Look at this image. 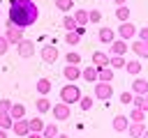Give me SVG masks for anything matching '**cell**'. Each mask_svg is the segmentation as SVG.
Masks as SVG:
<instances>
[{"instance_id": "obj_7", "label": "cell", "mask_w": 148, "mask_h": 138, "mask_svg": "<svg viewBox=\"0 0 148 138\" xmlns=\"http://www.w3.org/2000/svg\"><path fill=\"white\" fill-rule=\"evenodd\" d=\"M35 41L32 39H21L18 44H16V53H18V57H32L35 55Z\"/></svg>"}, {"instance_id": "obj_1", "label": "cell", "mask_w": 148, "mask_h": 138, "mask_svg": "<svg viewBox=\"0 0 148 138\" xmlns=\"http://www.w3.org/2000/svg\"><path fill=\"white\" fill-rule=\"evenodd\" d=\"M9 23L16 28H30L39 21V7L32 0H12L9 2V14H7Z\"/></svg>"}, {"instance_id": "obj_17", "label": "cell", "mask_w": 148, "mask_h": 138, "mask_svg": "<svg viewBox=\"0 0 148 138\" xmlns=\"http://www.w3.org/2000/svg\"><path fill=\"white\" fill-rule=\"evenodd\" d=\"M143 131H146V124L143 122H130V126H127L125 133H130V138H141Z\"/></svg>"}, {"instance_id": "obj_39", "label": "cell", "mask_w": 148, "mask_h": 138, "mask_svg": "<svg viewBox=\"0 0 148 138\" xmlns=\"http://www.w3.org/2000/svg\"><path fill=\"white\" fill-rule=\"evenodd\" d=\"M9 108H12V101L9 99H0V115L9 113Z\"/></svg>"}, {"instance_id": "obj_45", "label": "cell", "mask_w": 148, "mask_h": 138, "mask_svg": "<svg viewBox=\"0 0 148 138\" xmlns=\"http://www.w3.org/2000/svg\"><path fill=\"white\" fill-rule=\"evenodd\" d=\"M56 138H69V136H67V133H58Z\"/></svg>"}, {"instance_id": "obj_49", "label": "cell", "mask_w": 148, "mask_h": 138, "mask_svg": "<svg viewBox=\"0 0 148 138\" xmlns=\"http://www.w3.org/2000/svg\"><path fill=\"white\" fill-rule=\"evenodd\" d=\"M0 5H2V0H0Z\"/></svg>"}, {"instance_id": "obj_25", "label": "cell", "mask_w": 148, "mask_h": 138, "mask_svg": "<svg viewBox=\"0 0 148 138\" xmlns=\"http://www.w3.org/2000/svg\"><path fill=\"white\" fill-rule=\"evenodd\" d=\"M92 103H95V97L92 94H81V99H79V108L81 110H90Z\"/></svg>"}, {"instance_id": "obj_35", "label": "cell", "mask_w": 148, "mask_h": 138, "mask_svg": "<svg viewBox=\"0 0 148 138\" xmlns=\"http://www.w3.org/2000/svg\"><path fill=\"white\" fill-rule=\"evenodd\" d=\"M62 28H65V30H76V21H74V16L65 14V16H62Z\"/></svg>"}, {"instance_id": "obj_48", "label": "cell", "mask_w": 148, "mask_h": 138, "mask_svg": "<svg viewBox=\"0 0 148 138\" xmlns=\"http://www.w3.org/2000/svg\"><path fill=\"white\" fill-rule=\"evenodd\" d=\"M0 16H2V12H0Z\"/></svg>"}, {"instance_id": "obj_33", "label": "cell", "mask_w": 148, "mask_h": 138, "mask_svg": "<svg viewBox=\"0 0 148 138\" xmlns=\"http://www.w3.org/2000/svg\"><path fill=\"white\" fill-rule=\"evenodd\" d=\"M42 136H44V138H56V136H58V126H56V124H44Z\"/></svg>"}, {"instance_id": "obj_23", "label": "cell", "mask_w": 148, "mask_h": 138, "mask_svg": "<svg viewBox=\"0 0 148 138\" xmlns=\"http://www.w3.org/2000/svg\"><path fill=\"white\" fill-rule=\"evenodd\" d=\"M9 115H12V120H21V117H25V106H23V103H14V101H12Z\"/></svg>"}, {"instance_id": "obj_46", "label": "cell", "mask_w": 148, "mask_h": 138, "mask_svg": "<svg viewBox=\"0 0 148 138\" xmlns=\"http://www.w3.org/2000/svg\"><path fill=\"white\" fill-rule=\"evenodd\" d=\"M141 138H148V129H146V131H143V133H141Z\"/></svg>"}, {"instance_id": "obj_4", "label": "cell", "mask_w": 148, "mask_h": 138, "mask_svg": "<svg viewBox=\"0 0 148 138\" xmlns=\"http://www.w3.org/2000/svg\"><path fill=\"white\" fill-rule=\"evenodd\" d=\"M5 39L9 41V46H16L23 39V28H16V25H12L7 21V25H5Z\"/></svg>"}, {"instance_id": "obj_41", "label": "cell", "mask_w": 148, "mask_h": 138, "mask_svg": "<svg viewBox=\"0 0 148 138\" xmlns=\"http://www.w3.org/2000/svg\"><path fill=\"white\" fill-rule=\"evenodd\" d=\"M136 39H141V41H148V28H141V30H136Z\"/></svg>"}, {"instance_id": "obj_34", "label": "cell", "mask_w": 148, "mask_h": 138, "mask_svg": "<svg viewBox=\"0 0 148 138\" xmlns=\"http://www.w3.org/2000/svg\"><path fill=\"white\" fill-rule=\"evenodd\" d=\"M12 124H14V120H12V115H9V113H5V115H0V129H5V131H9V129H12Z\"/></svg>"}, {"instance_id": "obj_40", "label": "cell", "mask_w": 148, "mask_h": 138, "mask_svg": "<svg viewBox=\"0 0 148 138\" xmlns=\"http://www.w3.org/2000/svg\"><path fill=\"white\" fill-rule=\"evenodd\" d=\"M9 51V41L5 39V34H0V55H5Z\"/></svg>"}, {"instance_id": "obj_20", "label": "cell", "mask_w": 148, "mask_h": 138, "mask_svg": "<svg viewBox=\"0 0 148 138\" xmlns=\"http://www.w3.org/2000/svg\"><path fill=\"white\" fill-rule=\"evenodd\" d=\"M51 106H53V103H51L46 97H42V94H39V99L35 101V108H37V113H39V115H44V113H51Z\"/></svg>"}, {"instance_id": "obj_5", "label": "cell", "mask_w": 148, "mask_h": 138, "mask_svg": "<svg viewBox=\"0 0 148 138\" xmlns=\"http://www.w3.org/2000/svg\"><path fill=\"white\" fill-rule=\"evenodd\" d=\"M51 113H53V117H56L58 122H65V120H69V115H72V108H69V103H65V101H58V103H53V106H51Z\"/></svg>"}, {"instance_id": "obj_28", "label": "cell", "mask_w": 148, "mask_h": 138, "mask_svg": "<svg viewBox=\"0 0 148 138\" xmlns=\"http://www.w3.org/2000/svg\"><path fill=\"white\" fill-rule=\"evenodd\" d=\"M37 92H39L42 97H46V94L51 92V80H49V78H39V80H37Z\"/></svg>"}, {"instance_id": "obj_2", "label": "cell", "mask_w": 148, "mask_h": 138, "mask_svg": "<svg viewBox=\"0 0 148 138\" xmlns=\"http://www.w3.org/2000/svg\"><path fill=\"white\" fill-rule=\"evenodd\" d=\"M81 90H79V85L76 83H67V85H62L60 87V101H65V103H79V99H81Z\"/></svg>"}, {"instance_id": "obj_11", "label": "cell", "mask_w": 148, "mask_h": 138, "mask_svg": "<svg viewBox=\"0 0 148 138\" xmlns=\"http://www.w3.org/2000/svg\"><path fill=\"white\" fill-rule=\"evenodd\" d=\"M130 48L134 51V55H136V57H143V60L148 57V41H141V39H136V37H134V39H132V44H130Z\"/></svg>"}, {"instance_id": "obj_27", "label": "cell", "mask_w": 148, "mask_h": 138, "mask_svg": "<svg viewBox=\"0 0 148 138\" xmlns=\"http://www.w3.org/2000/svg\"><path fill=\"white\" fill-rule=\"evenodd\" d=\"M116 18L123 23V21H130V7L127 5H118L116 7Z\"/></svg>"}, {"instance_id": "obj_21", "label": "cell", "mask_w": 148, "mask_h": 138, "mask_svg": "<svg viewBox=\"0 0 148 138\" xmlns=\"http://www.w3.org/2000/svg\"><path fill=\"white\" fill-rule=\"evenodd\" d=\"M125 55H109V67L116 71V69H125Z\"/></svg>"}, {"instance_id": "obj_47", "label": "cell", "mask_w": 148, "mask_h": 138, "mask_svg": "<svg viewBox=\"0 0 148 138\" xmlns=\"http://www.w3.org/2000/svg\"><path fill=\"white\" fill-rule=\"evenodd\" d=\"M146 101H148V92H146Z\"/></svg>"}, {"instance_id": "obj_3", "label": "cell", "mask_w": 148, "mask_h": 138, "mask_svg": "<svg viewBox=\"0 0 148 138\" xmlns=\"http://www.w3.org/2000/svg\"><path fill=\"white\" fill-rule=\"evenodd\" d=\"M92 97H95L97 101H109V99L113 97V85H111V83H102V80H97L95 87H92Z\"/></svg>"}, {"instance_id": "obj_30", "label": "cell", "mask_w": 148, "mask_h": 138, "mask_svg": "<svg viewBox=\"0 0 148 138\" xmlns=\"http://www.w3.org/2000/svg\"><path fill=\"white\" fill-rule=\"evenodd\" d=\"M132 106H136V108H141V110H146V113H148V101H146V94H134Z\"/></svg>"}, {"instance_id": "obj_44", "label": "cell", "mask_w": 148, "mask_h": 138, "mask_svg": "<svg viewBox=\"0 0 148 138\" xmlns=\"http://www.w3.org/2000/svg\"><path fill=\"white\" fill-rule=\"evenodd\" d=\"M0 138H7V131L5 129H0Z\"/></svg>"}, {"instance_id": "obj_42", "label": "cell", "mask_w": 148, "mask_h": 138, "mask_svg": "<svg viewBox=\"0 0 148 138\" xmlns=\"http://www.w3.org/2000/svg\"><path fill=\"white\" fill-rule=\"evenodd\" d=\"M25 138H44V136H42V133H39V131H30V133H28V136H25Z\"/></svg>"}, {"instance_id": "obj_18", "label": "cell", "mask_w": 148, "mask_h": 138, "mask_svg": "<svg viewBox=\"0 0 148 138\" xmlns=\"http://www.w3.org/2000/svg\"><path fill=\"white\" fill-rule=\"evenodd\" d=\"M148 92V80L146 78H134V83H132V94H146Z\"/></svg>"}, {"instance_id": "obj_8", "label": "cell", "mask_w": 148, "mask_h": 138, "mask_svg": "<svg viewBox=\"0 0 148 138\" xmlns=\"http://www.w3.org/2000/svg\"><path fill=\"white\" fill-rule=\"evenodd\" d=\"M39 55H42V60L46 62V64H53L58 57H60V51H58V46H53V44H49V46H42V51H39Z\"/></svg>"}, {"instance_id": "obj_36", "label": "cell", "mask_w": 148, "mask_h": 138, "mask_svg": "<svg viewBox=\"0 0 148 138\" xmlns=\"http://www.w3.org/2000/svg\"><path fill=\"white\" fill-rule=\"evenodd\" d=\"M65 62H67V64H81V55H79L76 51H69V53L65 55Z\"/></svg>"}, {"instance_id": "obj_15", "label": "cell", "mask_w": 148, "mask_h": 138, "mask_svg": "<svg viewBox=\"0 0 148 138\" xmlns=\"http://www.w3.org/2000/svg\"><path fill=\"white\" fill-rule=\"evenodd\" d=\"M97 39L102 41V44H111L113 39H116V32H113V28H99V32H97Z\"/></svg>"}, {"instance_id": "obj_19", "label": "cell", "mask_w": 148, "mask_h": 138, "mask_svg": "<svg viewBox=\"0 0 148 138\" xmlns=\"http://www.w3.org/2000/svg\"><path fill=\"white\" fill-rule=\"evenodd\" d=\"M141 69H143V64H141L139 60H127V62H125V71H127L130 76H139Z\"/></svg>"}, {"instance_id": "obj_10", "label": "cell", "mask_w": 148, "mask_h": 138, "mask_svg": "<svg viewBox=\"0 0 148 138\" xmlns=\"http://www.w3.org/2000/svg\"><path fill=\"white\" fill-rule=\"evenodd\" d=\"M62 76H65L67 83H76V80L81 78V67H79V64H65Z\"/></svg>"}, {"instance_id": "obj_24", "label": "cell", "mask_w": 148, "mask_h": 138, "mask_svg": "<svg viewBox=\"0 0 148 138\" xmlns=\"http://www.w3.org/2000/svg\"><path fill=\"white\" fill-rule=\"evenodd\" d=\"M74 21L76 25H88V9H74Z\"/></svg>"}, {"instance_id": "obj_16", "label": "cell", "mask_w": 148, "mask_h": 138, "mask_svg": "<svg viewBox=\"0 0 148 138\" xmlns=\"http://www.w3.org/2000/svg\"><path fill=\"white\" fill-rule=\"evenodd\" d=\"M92 64H95L97 69L109 67V53H104V51H95V53H92Z\"/></svg>"}, {"instance_id": "obj_12", "label": "cell", "mask_w": 148, "mask_h": 138, "mask_svg": "<svg viewBox=\"0 0 148 138\" xmlns=\"http://www.w3.org/2000/svg\"><path fill=\"white\" fill-rule=\"evenodd\" d=\"M111 126H113L116 133H125L127 126H130V117H127V115H116L113 122H111Z\"/></svg>"}, {"instance_id": "obj_37", "label": "cell", "mask_w": 148, "mask_h": 138, "mask_svg": "<svg viewBox=\"0 0 148 138\" xmlns=\"http://www.w3.org/2000/svg\"><path fill=\"white\" fill-rule=\"evenodd\" d=\"M102 21V12L99 9H88V23H99Z\"/></svg>"}, {"instance_id": "obj_9", "label": "cell", "mask_w": 148, "mask_h": 138, "mask_svg": "<svg viewBox=\"0 0 148 138\" xmlns=\"http://www.w3.org/2000/svg\"><path fill=\"white\" fill-rule=\"evenodd\" d=\"M127 48H130V44L125 41V39H113L111 44H109V55H125L127 53Z\"/></svg>"}, {"instance_id": "obj_32", "label": "cell", "mask_w": 148, "mask_h": 138, "mask_svg": "<svg viewBox=\"0 0 148 138\" xmlns=\"http://www.w3.org/2000/svg\"><path fill=\"white\" fill-rule=\"evenodd\" d=\"M28 126H30V131H39V133H42L44 120H42V117H32V120H28Z\"/></svg>"}, {"instance_id": "obj_31", "label": "cell", "mask_w": 148, "mask_h": 138, "mask_svg": "<svg viewBox=\"0 0 148 138\" xmlns=\"http://www.w3.org/2000/svg\"><path fill=\"white\" fill-rule=\"evenodd\" d=\"M56 9H60V12H72L74 9V0H56Z\"/></svg>"}, {"instance_id": "obj_26", "label": "cell", "mask_w": 148, "mask_h": 138, "mask_svg": "<svg viewBox=\"0 0 148 138\" xmlns=\"http://www.w3.org/2000/svg\"><path fill=\"white\" fill-rule=\"evenodd\" d=\"M130 122H143L146 120V110H141V108H136V106H132V110H130Z\"/></svg>"}, {"instance_id": "obj_6", "label": "cell", "mask_w": 148, "mask_h": 138, "mask_svg": "<svg viewBox=\"0 0 148 138\" xmlns=\"http://www.w3.org/2000/svg\"><path fill=\"white\" fill-rule=\"evenodd\" d=\"M118 37L125 39V41H132V39L136 37V25H134L132 21H123V23L118 25Z\"/></svg>"}, {"instance_id": "obj_14", "label": "cell", "mask_w": 148, "mask_h": 138, "mask_svg": "<svg viewBox=\"0 0 148 138\" xmlns=\"http://www.w3.org/2000/svg\"><path fill=\"white\" fill-rule=\"evenodd\" d=\"M97 67L95 64H88L86 69H81V78L86 80V83H97Z\"/></svg>"}, {"instance_id": "obj_43", "label": "cell", "mask_w": 148, "mask_h": 138, "mask_svg": "<svg viewBox=\"0 0 148 138\" xmlns=\"http://www.w3.org/2000/svg\"><path fill=\"white\" fill-rule=\"evenodd\" d=\"M116 5H127V0H113Z\"/></svg>"}, {"instance_id": "obj_13", "label": "cell", "mask_w": 148, "mask_h": 138, "mask_svg": "<svg viewBox=\"0 0 148 138\" xmlns=\"http://www.w3.org/2000/svg\"><path fill=\"white\" fill-rule=\"evenodd\" d=\"M12 131H14L16 136H21V138H25V136L30 133V126H28V120H25V117H21V120H14V124H12Z\"/></svg>"}, {"instance_id": "obj_22", "label": "cell", "mask_w": 148, "mask_h": 138, "mask_svg": "<svg viewBox=\"0 0 148 138\" xmlns=\"http://www.w3.org/2000/svg\"><path fill=\"white\" fill-rule=\"evenodd\" d=\"M97 80H102V83H113V69H111V67H102V69L97 71Z\"/></svg>"}, {"instance_id": "obj_38", "label": "cell", "mask_w": 148, "mask_h": 138, "mask_svg": "<svg viewBox=\"0 0 148 138\" xmlns=\"http://www.w3.org/2000/svg\"><path fill=\"white\" fill-rule=\"evenodd\" d=\"M118 99H120V103L130 106V103H132V99H134V94H132L130 90H125V92H120V97H118Z\"/></svg>"}, {"instance_id": "obj_29", "label": "cell", "mask_w": 148, "mask_h": 138, "mask_svg": "<svg viewBox=\"0 0 148 138\" xmlns=\"http://www.w3.org/2000/svg\"><path fill=\"white\" fill-rule=\"evenodd\" d=\"M81 41V34L76 32V30H67V34H65V44H69V46H76Z\"/></svg>"}]
</instances>
